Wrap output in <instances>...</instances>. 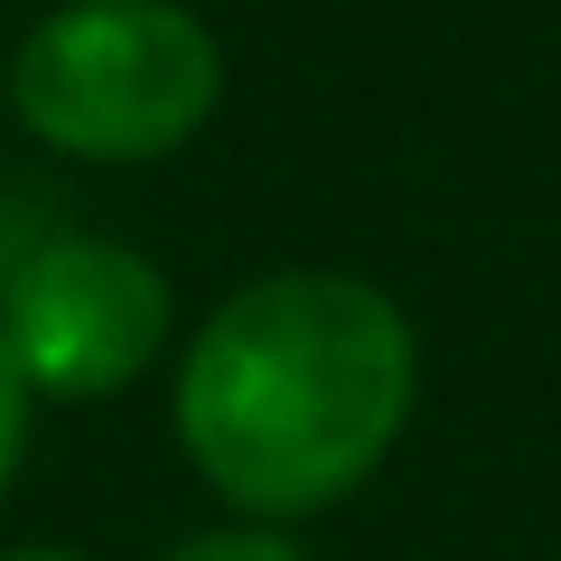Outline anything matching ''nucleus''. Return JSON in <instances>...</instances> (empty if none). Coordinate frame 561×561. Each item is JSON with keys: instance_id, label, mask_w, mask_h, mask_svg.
Instances as JSON below:
<instances>
[{"instance_id": "nucleus-2", "label": "nucleus", "mask_w": 561, "mask_h": 561, "mask_svg": "<svg viewBox=\"0 0 561 561\" xmlns=\"http://www.w3.org/2000/svg\"><path fill=\"white\" fill-rule=\"evenodd\" d=\"M225 57L179 0H66L10 57V113L57 160L140 169L216 122Z\"/></svg>"}, {"instance_id": "nucleus-5", "label": "nucleus", "mask_w": 561, "mask_h": 561, "mask_svg": "<svg viewBox=\"0 0 561 561\" xmlns=\"http://www.w3.org/2000/svg\"><path fill=\"white\" fill-rule=\"evenodd\" d=\"M28 383H20V365H10V346H0V496H10V478H20V459H28Z\"/></svg>"}, {"instance_id": "nucleus-4", "label": "nucleus", "mask_w": 561, "mask_h": 561, "mask_svg": "<svg viewBox=\"0 0 561 561\" xmlns=\"http://www.w3.org/2000/svg\"><path fill=\"white\" fill-rule=\"evenodd\" d=\"M169 561H309V552L290 542V524H216V534L179 542Z\"/></svg>"}, {"instance_id": "nucleus-6", "label": "nucleus", "mask_w": 561, "mask_h": 561, "mask_svg": "<svg viewBox=\"0 0 561 561\" xmlns=\"http://www.w3.org/2000/svg\"><path fill=\"white\" fill-rule=\"evenodd\" d=\"M0 561H84V552H0Z\"/></svg>"}, {"instance_id": "nucleus-1", "label": "nucleus", "mask_w": 561, "mask_h": 561, "mask_svg": "<svg viewBox=\"0 0 561 561\" xmlns=\"http://www.w3.org/2000/svg\"><path fill=\"white\" fill-rule=\"evenodd\" d=\"M421 346L365 272H262L206 309L179 356V440L243 524H300L393 459Z\"/></svg>"}, {"instance_id": "nucleus-3", "label": "nucleus", "mask_w": 561, "mask_h": 561, "mask_svg": "<svg viewBox=\"0 0 561 561\" xmlns=\"http://www.w3.org/2000/svg\"><path fill=\"white\" fill-rule=\"evenodd\" d=\"M0 346L28 393L103 402L140 383L169 346V280L150 253L103 234H57L0 290Z\"/></svg>"}]
</instances>
